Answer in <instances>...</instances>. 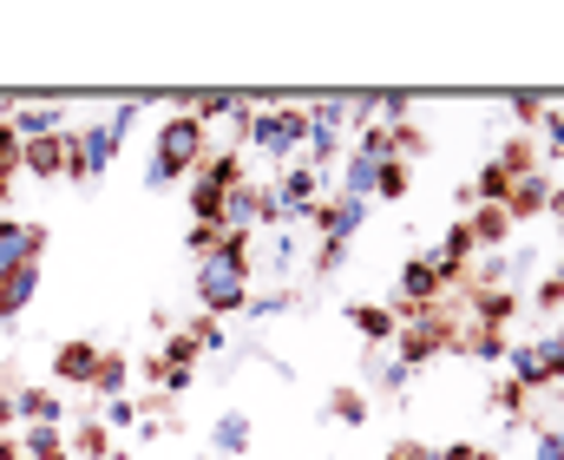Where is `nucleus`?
Listing matches in <instances>:
<instances>
[{"instance_id": "2f4dec72", "label": "nucleus", "mask_w": 564, "mask_h": 460, "mask_svg": "<svg viewBox=\"0 0 564 460\" xmlns=\"http://www.w3.org/2000/svg\"><path fill=\"white\" fill-rule=\"evenodd\" d=\"M532 460H564V428H545V435L532 441Z\"/></svg>"}, {"instance_id": "ddd939ff", "label": "nucleus", "mask_w": 564, "mask_h": 460, "mask_svg": "<svg viewBox=\"0 0 564 460\" xmlns=\"http://www.w3.org/2000/svg\"><path fill=\"white\" fill-rule=\"evenodd\" d=\"M7 402H13V421H26V428H59L66 421V402L53 388H13Z\"/></svg>"}, {"instance_id": "f704fd0d", "label": "nucleus", "mask_w": 564, "mask_h": 460, "mask_svg": "<svg viewBox=\"0 0 564 460\" xmlns=\"http://www.w3.org/2000/svg\"><path fill=\"white\" fill-rule=\"evenodd\" d=\"M473 355H479V362H499V355H506V342H499L492 329H479V335H473Z\"/></svg>"}, {"instance_id": "a19ab883", "label": "nucleus", "mask_w": 564, "mask_h": 460, "mask_svg": "<svg viewBox=\"0 0 564 460\" xmlns=\"http://www.w3.org/2000/svg\"><path fill=\"white\" fill-rule=\"evenodd\" d=\"M0 460H20V448H13V435H0Z\"/></svg>"}, {"instance_id": "f03ea898", "label": "nucleus", "mask_w": 564, "mask_h": 460, "mask_svg": "<svg viewBox=\"0 0 564 460\" xmlns=\"http://www.w3.org/2000/svg\"><path fill=\"white\" fill-rule=\"evenodd\" d=\"M210 158V132L191 119V113H171L164 126H158V139H151V164H144V191H164V184H177V178H191L197 164Z\"/></svg>"}, {"instance_id": "c9c22d12", "label": "nucleus", "mask_w": 564, "mask_h": 460, "mask_svg": "<svg viewBox=\"0 0 564 460\" xmlns=\"http://www.w3.org/2000/svg\"><path fill=\"white\" fill-rule=\"evenodd\" d=\"M492 402H499V408L519 421V402H525V388H519V382H499V388H492Z\"/></svg>"}, {"instance_id": "79ce46f5", "label": "nucleus", "mask_w": 564, "mask_h": 460, "mask_svg": "<svg viewBox=\"0 0 564 460\" xmlns=\"http://www.w3.org/2000/svg\"><path fill=\"white\" fill-rule=\"evenodd\" d=\"M106 460H132V454H106Z\"/></svg>"}, {"instance_id": "ea45409f", "label": "nucleus", "mask_w": 564, "mask_h": 460, "mask_svg": "<svg viewBox=\"0 0 564 460\" xmlns=\"http://www.w3.org/2000/svg\"><path fill=\"white\" fill-rule=\"evenodd\" d=\"M388 460H433V448H421V441H401Z\"/></svg>"}, {"instance_id": "9b49d317", "label": "nucleus", "mask_w": 564, "mask_h": 460, "mask_svg": "<svg viewBox=\"0 0 564 460\" xmlns=\"http://www.w3.org/2000/svg\"><path fill=\"white\" fill-rule=\"evenodd\" d=\"M20 171H33V178H73V132L33 139V146L20 152Z\"/></svg>"}, {"instance_id": "e433bc0d", "label": "nucleus", "mask_w": 564, "mask_h": 460, "mask_svg": "<svg viewBox=\"0 0 564 460\" xmlns=\"http://www.w3.org/2000/svg\"><path fill=\"white\" fill-rule=\"evenodd\" d=\"M506 270H512V264H506V250H492V257L479 264V284H506Z\"/></svg>"}, {"instance_id": "37998d69", "label": "nucleus", "mask_w": 564, "mask_h": 460, "mask_svg": "<svg viewBox=\"0 0 564 460\" xmlns=\"http://www.w3.org/2000/svg\"><path fill=\"white\" fill-rule=\"evenodd\" d=\"M558 290H564V270H558Z\"/></svg>"}, {"instance_id": "f3484780", "label": "nucleus", "mask_w": 564, "mask_h": 460, "mask_svg": "<svg viewBox=\"0 0 564 460\" xmlns=\"http://www.w3.org/2000/svg\"><path fill=\"white\" fill-rule=\"evenodd\" d=\"M375 171H381L375 158L348 152V158H341V197H368V204H375Z\"/></svg>"}, {"instance_id": "c756f323", "label": "nucleus", "mask_w": 564, "mask_h": 460, "mask_svg": "<svg viewBox=\"0 0 564 460\" xmlns=\"http://www.w3.org/2000/svg\"><path fill=\"white\" fill-rule=\"evenodd\" d=\"M341 264H348V250H341V244H315V277H335Z\"/></svg>"}, {"instance_id": "2eb2a0df", "label": "nucleus", "mask_w": 564, "mask_h": 460, "mask_svg": "<svg viewBox=\"0 0 564 460\" xmlns=\"http://www.w3.org/2000/svg\"><path fill=\"white\" fill-rule=\"evenodd\" d=\"M250 441H257V428H250V415H237V408H230V415H217V428H210V448H217V454H250Z\"/></svg>"}, {"instance_id": "0eeeda50", "label": "nucleus", "mask_w": 564, "mask_h": 460, "mask_svg": "<svg viewBox=\"0 0 564 460\" xmlns=\"http://www.w3.org/2000/svg\"><path fill=\"white\" fill-rule=\"evenodd\" d=\"M99 362H106V349H99V342H79V335L53 349V375H59L66 388H93V382H99Z\"/></svg>"}, {"instance_id": "58836bf2", "label": "nucleus", "mask_w": 564, "mask_h": 460, "mask_svg": "<svg viewBox=\"0 0 564 460\" xmlns=\"http://www.w3.org/2000/svg\"><path fill=\"white\" fill-rule=\"evenodd\" d=\"M539 126H545V146H552V152H564V113H545Z\"/></svg>"}, {"instance_id": "5701e85b", "label": "nucleus", "mask_w": 564, "mask_h": 460, "mask_svg": "<svg viewBox=\"0 0 564 460\" xmlns=\"http://www.w3.org/2000/svg\"><path fill=\"white\" fill-rule=\"evenodd\" d=\"M191 362H197V335H191V329L164 335V362H158V368H177V375H191Z\"/></svg>"}, {"instance_id": "72a5a7b5", "label": "nucleus", "mask_w": 564, "mask_h": 460, "mask_svg": "<svg viewBox=\"0 0 564 460\" xmlns=\"http://www.w3.org/2000/svg\"><path fill=\"white\" fill-rule=\"evenodd\" d=\"M217 237H224V231H204V224H191L184 250H191V257H210V250H217Z\"/></svg>"}, {"instance_id": "b1692460", "label": "nucleus", "mask_w": 564, "mask_h": 460, "mask_svg": "<svg viewBox=\"0 0 564 460\" xmlns=\"http://www.w3.org/2000/svg\"><path fill=\"white\" fill-rule=\"evenodd\" d=\"M408 382H414V368H408L401 355H394V362H381V368H368V388H381V395H401Z\"/></svg>"}, {"instance_id": "393cba45", "label": "nucleus", "mask_w": 564, "mask_h": 460, "mask_svg": "<svg viewBox=\"0 0 564 460\" xmlns=\"http://www.w3.org/2000/svg\"><path fill=\"white\" fill-rule=\"evenodd\" d=\"M66 448H73V454H79V460H106V421L93 415V421H86V428H79V435L66 441Z\"/></svg>"}, {"instance_id": "4468645a", "label": "nucleus", "mask_w": 564, "mask_h": 460, "mask_svg": "<svg viewBox=\"0 0 564 460\" xmlns=\"http://www.w3.org/2000/svg\"><path fill=\"white\" fill-rule=\"evenodd\" d=\"M40 297V264H20V270H7L0 277V322H13L20 309Z\"/></svg>"}, {"instance_id": "f8f14e48", "label": "nucleus", "mask_w": 564, "mask_h": 460, "mask_svg": "<svg viewBox=\"0 0 564 460\" xmlns=\"http://www.w3.org/2000/svg\"><path fill=\"white\" fill-rule=\"evenodd\" d=\"M558 197H552V178L545 171H519L512 178V191H506V217H539V211H552Z\"/></svg>"}, {"instance_id": "9d476101", "label": "nucleus", "mask_w": 564, "mask_h": 460, "mask_svg": "<svg viewBox=\"0 0 564 460\" xmlns=\"http://www.w3.org/2000/svg\"><path fill=\"white\" fill-rule=\"evenodd\" d=\"M433 297H440V277H433V264H426V257H408V264H401V303H394L401 329H408V315H421Z\"/></svg>"}, {"instance_id": "dca6fc26", "label": "nucleus", "mask_w": 564, "mask_h": 460, "mask_svg": "<svg viewBox=\"0 0 564 460\" xmlns=\"http://www.w3.org/2000/svg\"><path fill=\"white\" fill-rule=\"evenodd\" d=\"M348 322H355L368 342H394V335H401V315L381 309V303H348Z\"/></svg>"}, {"instance_id": "473e14b6", "label": "nucleus", "mask_w": 564, "mask_h": 460, "mask_svg": "<svg viewBox=\"0 0 564 460\" xmlns=\"http://www.w3.org/2000/svg\"><path fill=\"white\" fill-rule=\"evenodd\" d=\"M506 315H512V297H486V303H479V322H486L492 335H499V322H506Z\"/></svg>"}, {"instance_id": "423d86ee", "label": "nucleus", "mask_w": 564, "mask_h": 460, "mask_svg": "<svg viewBox=\"0 0 564 460\" xmlns=\"http://www.w3.org/2000/svg\"><path fill=\"white\" fill-rule=\"evenodd\" d=\"M368 211H375L368 197H335V204H322V211H315V237L348 250V244H355V231L368 224Z\"/></svg>"}, {"instance_id": "bb28decb", "label": "nucleus", "mask_w": 564, "mask_h": 460, "mask_svg": "<svg viewBox=\"0 0 564 460\" xmlns=\"http://www.w3.org/2000/svg\"><path fill=\"white\" fill-rule=\"evenodd\" d=\"M289 309H295V290H263V297H250V309H243V315H289Z\"/></svg>"}, {"instance_id": "20e7f679", "label": "nucleus", "mask_w": 564, "mask_h": 460, "mask_svg": "<svg viewBox=\"0 0 564 460\" xmlns=\"http://www.w3.org/2000/svg\"><path fill=\"white\" fill-rule=\"evenodd\" d=\"M243 184V158L224 152V158H204L197 171H191V224H204V231H224L217 217H224V197Z\"/></svg>"}, {"instance_id": "6ab92c4d", "label": "nucleus", "mask_w": 564, "mask_h": 460, "mask_svg": "<svg viewBox=\"0 0 564 460\" xmlns=\"http://www.w3.org/2000/svg\"><path fill=\"white\" fill-rule=\"evenodd\" d=\"M394 342H401V362H408L414 375H421L426 362H433V349H440V335H433V329H401Z\"/></svg>"}, {"instance_id": "c85d7f7f", "label": "nucleus", "mask_w": 564, "mask_h": 460, "mask_svg": "<svg viewBox=\"0 0 564 460\" xmlns=\"http://www.w3.org/2000/svg\"><path fill=\"white\" fill-rule=\"evenodd\" d=\"M512 119L539 126V119H545V93H512Z\"/></svg>"}, {"instance_id": "4c0bfd02", "label": "nucleus", "mask_w": 564, "mask_h": 460, "mask_svg": "<svg viewBox=\"0 0 564 460\" xmlns=\"http://www.w3.org/2000/svg\"><path fill=\"white\" fill-rule=\"evenodd\" d=\"M433 460H499V454H492V448H466V441H459V448H440Z\"/></svg>"}, {"instance_id": "f257e3e1", "label": "nucleus", "mask_w": 564, "mask_h": 460, "mask_svg": "<svg viewBox=\"0 0 564 460\" xmlns=\"http://www.w3.org/2000/svg\"><path fill=\"white\" fill-rule=\"evenodd\" d=\"M191 290H197V303H204L210 322H224V315L250 309V237H217V250H210V257H197Z\"/></svg>"}, {"instance_id": "7ed1b4c3", "label": "nucleus", "mask_w": 564, "mask_h": 460, "mask_svg": "<svg viewBox=\"0 0 564 460\" xmlns=\"http://www.w3.org/2000/svg\"><path fill=\"white\" fill-rule=\"evenodd\" d=\"M302 139H308V113H302V106H282V99H270V106H250L243 146H250L257 158L282 164V158L302 152Z\"/></svg>"}, {"instance_id": "a878e982", "label": "nucleus", "mask_w": 564, "mask_h": 460, "mask_svg": "<svg viewBox=\"0 0 564 460\" xmlns=\"http://www.w3.org/2000/svg\"><path fill=\"white\" fill-rule=\"evenodd\" d=\"M289 264H295V231L276 224V231H270V277H289Z\"/></svg>"}, {"instance_id": "aec40b11", "label": "nucleus", "mask_w": 564, "mask_h": 460, "mask_svg": "<svg viewBox=\"0 0 564 460\" xmlns=\"http://www.w3.org/2000/svg\"><path fill=\"white\" fill-rule=\"evenodd\" d=\"M408 184H414V171H408V158H388L381 171H375V197H408Z\"/></svg>"}, {"instance_id": "6e6552de", "label": "nucleus", "mask_w": 564, "mask_h": 460, "mask_svg": "<svg viewBox=\"0 0 564 460\" xmlns=\"http://www.w3.org/2000/svg\"><path fill=\"white\" fill-rule=\"evenodd\" d=\"M40 250H46V231H40V224H26V217H0V277L20 270V264H40Z\"/></svg>"}, {"instance_id": "1a4fd4ad", "label": "nucleus", "mask_w": 564, "mask_h": 460, "mask_svg": "<svg viewBox=\"0 0 564 460\" xmlns=\"http://www.w3.org/2000/svg\"><path fill=\"white\" fill-rule=\"evenodd\" d=\"M7 126H13L20 146H33V139L66 132V106H53V99H40V106H7Z\"/></svg>"}, {"instance_id": "7c9ffc66", "label": "nucleus", "mask_w": 564, "mask_h": 460, "mask_svg": "<svg viewBox=\"0 0 564 460\" xmlns=\"http://www.w3.org/2000/svg\"><path fill=\"white\" fill-rule=\"evenodd\" d=\"M99 421H106V428H139V408L119 395V402H106V415H99Z\"/></svg>"}, {"instance_id": "39448f33", "label": "nucleus", "mask_w": 564, "mask_h": 460, "mask_svg": "<svg viewBox=\"0 0 564 460\" xmlns=\"http://www.w3.org/2000/svg\"><path fill=\"white\" fill-rule=\"evenodd\" d=\"M119 146H126V132H112L106 119H99V126H86V132H73V178H79V184L106 178V171L119 164Z\"/></svg>"}, {"instance_id": "4be33fe9", "label": "nucleus", "mask_w": 564, "mask_h": 460, "mask_svg": "<svg viewBox=\"0 0 564 460\" xmlns=\"http://www.w3.org/2000/svg\"><path fill=\"white\" fill-rule=\"evenodd\" d=\"M466 231H473V244H506V231H512V217H506L499 204H486V211H479V217H473Z\"/></svg>"}, {"instance_id": "412c9836", "label": "nucleus", "mask_w": 564, "mask_h": 460, "mask_svg": "<svg viewBox=\"0 0 564 460\" xmlns=\"http://www.w3.org/2000/svg\"><path fill=\"white\" fill-rule=\"evenodd\" d=\"M126 382H132V362L106 349V362H99V382H93V388H99L106 402H119V395H126Z\"/></svg>"}, {"instance_id": "a211bd4d", "label": "nucleus", "mask_w": 564, "mask_h": 460, "mask_svg": "<svg viewBox=\"0 0 564 460\" xmlns=\"http://www.w3.org/2000/svg\"><path fill=\"white\" fill-rule=\"evenodd\" d=\"M328 415H335L341 428H361V421L375 415V402H368V388H335V395H328Z\"/></svg>"}, {"instance_id": "cd10ccee", "label": "nucleus", "mask_w": 564, "mask_h": 460, "mask_svg": "<svg viewBox=\"0 0 564 460\" xmlns=\"http://www.w3.org/2000/svg\"><path fill=\"white\" fill-rule=\"evenodd\" d=\"M20 152H26V146H20V139H13V126L0 119V178H13V171H20Z\"/></svg>"}]
</instances>
